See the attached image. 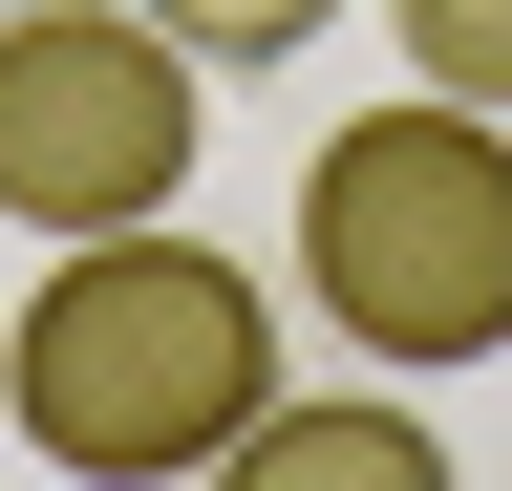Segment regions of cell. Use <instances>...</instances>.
Returning a JSON list of instances; mask_svg holds the SVG:
<instances>
[{"instance_id":"3","label":"cell","mask_w":512,"mask_h":491,"mask_svg":"<svg viewBox=\"0 0 512 491\" xmlns=\"http://www.w3.org/2000/svg\"><path fill=\"white\" fill-rule=\"evenodd\" d=\"M214 65L150 22V0H0V214L43 235H128L192 193V150H214Z\"/></svg>"},{"instance_id":"4","label":"cell","mask_w":512,"mask_h":491,"mask_svg":"<svg viewBox=\"0 0 512 491\" xmlns=\"http://www.w3.org/2000/svg\"><path fill=\"white\" fill-rule=\"evenodd\" d=\"M192 491H448V427L384 406V385H278Z\"/></svg>"},{"instance_id":"1","label":"cell","mask_w":512,"mask_h":491,"mask_svg":"<svg viewBox=\"0 0 512 491\" xmlns=\"http://www.w3.org/2000/svg\"><path fill=\"white\" fill-rule=\"evenodd\" d=\"M256 406H278V299H256L214 235H171V214L64 235L43 299L0 321V427H22L64 491H171V470H214Z\"/></svg>"},{"instance_id":"5","label":"cell","mask_w":512,"mask_h":491,"mask_svg":"<svg viewBox=\"0 0 512 491\" xmlns=\"http://www.w3.org/2000/svg\"><path fill=\"white\" fill-rule=\"evenodd\" d=\"M384 22H406V65L448 107H512V0H384Z\"/></svg>"},{"instance_id":"2","label":"cell","mask_w":512,"mask_h":491,"mask_svg":"<svg viewBox=\"0 0 512 491\" xmlns=\"http://www.w3.org/2000/svg\"><path fill=\"white\" fill-rule=\"evenodd\" d=\"M299 299L363 363H512V107H363L299 150Z\"/></svg>"},{"instance_id":"6","label":"cell","mask_w":512,"mask_h":491,"mask_svg":"<svg viewBox=\"0 0 512 491\" xmlns=\"http://www.w3.org/2000/svg\"><path fill=\"white\" fill-rule=\"evenodd\" d=\"M150 22L192 43V65H299V43L342 22V0H150Z\"/></svg>"}]
</instances>
